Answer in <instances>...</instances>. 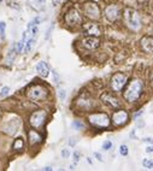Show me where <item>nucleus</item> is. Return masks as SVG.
<instances>
[{
  "label": "nucleus",
  "mask_w": 153,
  "mask_h": 171,
  "mask_svg": "<svg viewBox=\"0 0 153 171\" xmlns=\"http://www.w3.org/2000/svg\"><path fill=\"white\" fill-rule=\"evenodd\" d=\"M144 90V83L142 81L135 79V80H133L129 82L128 87L125 88L124 93H123V97L129 103H134V101H136L140 95H141V93Z\"/></svg>",
  "instance_id": "obj_1"
},
{
  "label": "nucleus",
  "mask_w": 153,
  "mask_h": 171,
  "mask_svg": "<svg viewBox=\"0 0 153 171\" xmlns=\"http://www.w3.org/2000/svg\"><path fill=\"white\" fill-rule=\"evenodd\" d=\"M124 21L127 23V25L131 29V30H139L141 28V18L139 16V13L131 9V7H127L124 10Z\"/></svg>",
  "instance_id": "obj_2"
},
{
  "label": "nucleus",
  "mask_w": 153,
  "mask_h": 171,
  "mask_svg": "<svg viewBox=\"0 0 153 171\" xmlns=\"http://www.w3.org/2000/svg\"><path fill=\"white\" fill-rule=\"evenodd\" d=\"M27 97L33 101L45 100L48 97V90H47V88H45L41 84H34L28 89Z\"/></svg>",
  "instance_id": "obj_3"
},
{
  "label": "nucleus",
  "mask_w": 153,
  "mask_h": 171,
  "mask_svg": "<svg viewBox=\"0 0 153 171\" xmlns=\"http://www.w3.org/2000/svg\"><path fill=\"white\" fill-rule=\"evenodd\" d=\"M88 121L89 123L95 127V128H100V129H104V128H107L110 125V117L104 112H95V113H92V115L88 116Z\"/></svg>",
  "instance_id": "obj_4"
},
{
  "label": "nucleus",
  "mask_w": 153,
  "mask_h": 171,
  "mask_svg": "<svg viewBox=\"0 0 153 171\" xmlns=\"http://www.w3.org/2000/svg\"><path fill=\"white\" fill-rule=\"evenodd\" d=\"M47 121V112L44 110H37L34 111L31 115L29 116V124L34 129H40L45 125Z\"/></svg>",
  "instance_id": "obj_5"
},
{
  "label": "nucleus",
  "mask_w": 153,
  "mask_h": 171,
  "mask_svg": "<svg viewBox=\"0 0 153 171\" xmlns=\"http://www.w3.org/2000/svg\"><path fill=\"white\" fill-rule=\"evenodd\" d=\"M82 11L88 18H90V20H93V21H97L100 18V9H99L98 4L94 3V1L85 3L83 6H82Z\"/></svg>",
  "instance_id": "obj_6"
},
{
  "label": "nucleus",
  "mask_w": 153,
  "mask_h": 171,
  "mask_svg": "<svg viewBox=\"0 0 153 171\" xmlns=\"http://www.w3.org/2000/svg\"><path fill=\"white\" fill-rule=\"evenodd\" d=\"M64 22L66 23V25H69L71 28L80 25L82 23V16H81L80 11L77 9H70L64 16Z\"/></svg>",
  "instance_id": "obj_7"
},
{
  "label": "nucleus",
  "mask_w": 153,
  "mask_h": 171,
  "mask_svg": "<svg viewBox=\"0 0 153 171\" xmlns=\"http://www.w3.org/2000/svg\"><path fill=\"white\" fill-rule=\"evenodd\" d=\"M127 76L122 72H117L114 73L112 77H111V88L114 92H121L123 89V87L127 83Z\"/></svg>",
  "instance_id": "obj_8"
},
{
  "label": "nucleus",
  "mask_w": 153,
  "mask_h": 171,
  "mask_svg": "<svg viewBox=\"0 0 153 171\" xmlns=\"http://www.w3.org/2000/svg\"><path fill=\"white\" fill-rule=\"evenodd\" d=\"M100 100L107 105L109 107L111 108H119L121 107V101L119 99L116 97V95H113L112 93H109V92H105L103 93L101 95H100Z\"/></svg>",
  "instance_id": "obj_9"
},
{
  "label": "nucleus",
  "mask_w": 153,
  "mask_h": 171,
  "mask_svg": "<svg viewBox=\"0 0 153 171\" xmlns=\"http://www.w3.org/2000/svg\"><path fill=\"white\" fill-rule=\"evenodd\" d=\"M82 30L88 36H100L101 35V28L98 23L95 22H87L82 24Z\"/></svg>",
  "instance_id": "obj_10"
},
{
  "label": "nucleus",
  "mask_w": 153,
  "mask_h": 171,
  "mask_svg": "<svg viewBox=\"0 0 153 171\" xmlns=\"http://www.w3.org/2000/svg\"><path fill=\"white\" fill-rule=\"evenodd\" d=\"M105 17L110 22H116L121 17V9L118 5H109L105 9Z\"/></svg>",
  "instance_id": "obj_11"
},
{
  "label": "nucleus",
  "mask_w": 153,
  "mask_h": 171,
  "mask_svg": "<svg viewBox=\"0 0 153 171\" xmlns=\"http://www.w3.org/2000/svg\"><path fill=\"white\" fill-rule=\"evenodd\" d=\"M129 119V115L128 112L124 111V110H118L113 113L112 116V122L116 127H121V125H124Z\"/></svg>",
  "instance_id": "obj_12"
},
{
  "label": "nucleus",
  "mask_w": 153,
  "mask_h": 171,
  "mask_svg": "<svg viewBox=\"0 0 153 171\" xmlns=\"http://www.w3.org/2000/svg\"><path fill=\"white\" fill-rule=\"evenodd\" d=\"M20 124H21V122L18 121L17 118L10 119L9 122H6V123L3 125V131H4V132H6L7 135L12 136V135H15L16 132H17L18 128H20Z\"/></svg>",
  "instance_id": "obj_13"
},
{
  "label": "nucleus",
  "mask_w": 153,
  "mask_h": 171,
  "mask_svg": "<svg viewBox=\"0 0 153 171\" xmlns=\"http://www.w3.org/2000/svg\"><path fill=\"white\" fill-rule=\"evenodd\" d=\"M82 46L87 49H97L100 46V40L97 36H87L82 40Z\"/></svg>",
  "instance_id": "obj_14"
},
{
  "label": "nucleus",
  "mask_w": 153,
  "mask_h": 171,
  "mask_svg": "<svg viewBox=\"0 0 153 171\" xmlns=\"http://www.w3.org/2000/svg\"><path fill=\"white\" fill-rule=\"evenodd\" d=\"M76 105L79 108H81L82 111H89L93 108V100L90 98H87L85 95H81L77 100H76Z\"/></svg>",
  "instance_id": "obj_15"
},
{
  "label": "nucleus",
  "mask_w": 153,
  "mask_h": 171,
  "mask_svg": "<svg viewBox=\"0 0 153 171\" xmlns=\"http://www.w3.org/2000/svg\"><path fill=\"white\" fill-rule=\"evenodd\" d=\"M28 140H29V145H30V146H35V145L41 143L42 136H41L35 129H30V130L28 131Z\"/></svg>",
  "instance_id": "obj_16"
},
{
  "label": "nucleus",
  "mask_w": 153,
  "mask_h": 171,
  "mask_svg": "<svg viewBox=\"0 0 153 171\" xmlns=\"http://www.w3.org/2000/svg\"><path fill=\"white\" fill-rule=\"evenodd\" d=\"M140 45H141V48L147 52V53H152L153 52V37L152 36H145L141 39L140 41Z\"/></svg>",
  "instance_id": "obj_17"
},
{
  "label": "nucleus",
  "mask_w": 153,
  "mask_h": 171,
  "mask_svg": "<svg viewBox=\"0 0 153 171\" xmlns=\"http://www.w3.org/2000/svg\"><path fill=\"white\" fill-rule=\"evenodd\" d=\"M35 69H36V72L39 73V76H41V77H47V76L50 75V71H51L48 64L45 63V62H39L36 64Z\"/></svg>",
  "instance_id": "obj_18"
},
{
  "label": "nucleus",
  "mask_w": 153,
  "mask_h": 171,
  "mask_svg": "<svg viewBox=\"0 0 153 171\" xmlns=\"http://www.w3.org/2000/svg\"><path fill=\"white\" fill-rule=\"evenodd\" d=\"M23 148H24V140H23V138H21V136L20 138H16L15 141H13V143H12V149L15 152H22Z\"/></svg>",
  "instance_id": "obj_19"
},
{
  "label": "nucleus",
  "mask_w": 153,
  "mask_h": 171,
  "mask_svg": "<svg viewBox=\"0 0 153 171\" xmlns=\"http://www.w3.org/2000/svg\"><path fill=\"white\" fill-rule=\"evenodd\" d=\"M34 45H35V37L30 36V39H28L27 42H26V53H30Z\"/></svg>",
  "instance_id": "obj_20"
},
{
  "label": "nucleus",
  "mask_w": 153,
  "mask_h": 171,
  "mask_svg": "<svg viewBox=\"0 0 153 171\" xmlns=\"http://www.w3.org/2000/svg\"><path fill=\"white\" fill-rule=\"evenodd\" d=\"M42 21H44V18H42V17H35V18H33V20L29 22V24H28V29H29V28H31L33 25H37V24H40Z\"/></svg>",
  "instance_id": "obj_21"
},
{
  "label": "nucleus",
  "mask_w": 153,
  "mask_h": 171,
  "mask_svg": "<svg viewBox=\"0 0 153 171\" xmlns=\"http://www.w3.org/2000/svg\"><path fill=\"white\" fill-rule=\"evenodd\" d=\"M10 92H11V88H10V87H7V86L3 87L1 90H0V98H5V97H7L9 94H10Z\"/></svg>",
  "instance_id": "obj_22"
},
{
  "label": "nucleus",
  "mask_w": 153,
  "mask_h": 171,
  "mask_svg": "<svg viewBox=\"0 0 153 171\" xmlns=\"http://www.w3.org/2000/svg\"><path fill=\"white\" fill-rule=\"evenodd\" d=\"M72 127H74L75 129H77V130H82V129H85V124H83L80 119L74 121V122H72Z\"/></svg>",
  "instance_id": "obj_23"
},
{
  "label": "nucleus",
  "mask_w": 153,
  "mask_h": 171,
  "mask_svg": "<svg viewBox=\"0 0 153 171\" xmlns=\"http://www.w3.org/2000/svg\"><path fill=\"white\" fill-rule=\"evenodd\" d=\"M119 153H121V156H123V157H127V156L129 154V148H128L127 145H122V146L119 147Z\"/></svg>",
  "instance_id": "obj_24"
},
{
  "label": "nucleus",
  "mask_w": 153,
  "mask_h": 171,
  "mask_svg": "<svg viewBox=\"0 0 153 171\" xmlns=\"http://www.w3.org/2000/svg\"><path fill=\"white\" fill-rule=\"evenodd\" d=\"M142 165L148 170H153V160H151V159H144Z\"/></svg>",
  "instance_id": "obj_25"
},
{
  "label": "nucleus",
  "mask_w": 153,
  "mask_h": 171,
  "mask_svg": "<svg viewBox=\"0 0 153 171\" xmlns=\"http://www.w3.org/2000/svg\"><path fill=\"white\" fill-rule=\"evenodd\" d=\"M28 31H30L31 37H35V39H36L37 34H39V28H37V25H33L31 28H29V29H28Z\"/></svg>",
  "instance_id": "obj_26"
},
{
  "label": "nucleus",
  "mask_w": 153,
  "mask_h": 171,
  "mask_svg": "<svg viewBox=\"0 0 153 171\" xmlns=\"http://www.w3.org/2000/svg\"><path fill=\"white\" fill-rule=\"evenodd\" d=\"M5 31H6V23L0 22V37H5Z\"/></svg>",
  "instance_id": "obj_27"
},
{
  "label": "nucleus",
  "mask_w": 153,
  "mask_h": 171,
  "mask_svg": "<svg viewBox=\"0 0 153 171\" xmlns=\"http://www.w3.org/2000/svg\"><path fill=\"white\" fill-rule=\"evenodd\" d=\"M112 146H113L112 141L106 140V141H104V143H103V149H104V151H110V149L112 148Z\"/></svg>",
  "instance_id": "obj_28"
},
{
  "label": "nucleus",
  "mask_w": 153,
  "mask_h": 171,
  "mask_svg": "<svg viewBox=\"0 0 153 171\" xmlns=\"http://www.w3.org/2000/svg\"><path fill=\"white\" fill-rule=\"evenodd\" d=\"M51 72H52V75H53V80H54V82H55V83H59V82H60V76L58 75V72H57L54 69H52Z\"/></svg>",
  "instance_id": "obj_29"
},
{
  "label": "nucleus",
  "mask_w": 153,
  "mask_h": 171,
  "mask_svg": "<svg viewBox=\"0 0 153 171\" xmlns=\"http://www.w3.org/2000/svg\"><path fill=\"white\" fill-rule=\"evenodd\" d=\"M58 97H59V99L62 100V101H64L65 100V97H66V92H65V89H59L58 90Z\"/></svg>",
  "instance_id": "obj_30"
},
{
  "label": "nucleus",
  "mask_w": 153,
  "mask_h": 171,
  "mask_svg": "<svg viewBox=\"0 0 153 171\" xmlns=\"http://www.w3.org/2000/svg\"><path fill=\"white\" fill-rule=\"evenodd\" d=\"M62 157H63L64 159H66V158L70 157V151H69L68 148H64V149L62 151Z\"/></svg>",
  "instance_id": "obj_31"
},
{
  "label": "nucleus",
  "mask_w": 153,
  "mask_h": 171,
  "mask_svg": "<svg viewBox=\"0 0 153 171\" xmlns=\"http://www.w3.org/2000/svg\"><path fill=\"white\" fill-rule=\"evenodd\" d=\"M80 156H81V154L79 153V152H77V151H76V152H75V153H74V162H75V164L80 162Z\"/></svg>",
  "instance_id": "obj_32"
},
{
  "label": "nucleus",
  "mask_w": 153,
  "mask_h": 171,
  "mask_svg": "<svg viewBox=\"0 0 153 171\" xmlns=\"http://www.w3.org/2000/svg\"><path fill=\"white\" fill-rule=\"evenodd\" d=\"M76 142H77V139H76V138H70V139H69V145H70V147H74V146L76 145Z\"/></svg>",
  "instance_id": "obj_33"
},
{
  "label": "nucleus",
  "mask_w": 153,
  "mask_h": 171,
  "mask_svg": "<svg viewBox=\"0 0 153 171\" xmlns=\"http://www.w3.org/2000/svg\"><path fill=\"white\" fill-rule=\"evenodd\" d=\"M94 156H95V158H97L99 162H104V159H103V156H101L100 153H98V152H95V153H94Z\"/></svg>",
  "instance_id": "obj_34"
},
{
  "label": "nucleus",
  "mask_w": 153,
  "mask_h": 171,
  "mask_svg": "<svg viewBox=\"0 0 153 171\" xmlns=\"http://www.w3.org/2000/svg\"><path fill=\"white\" fill-rule=\"evenodd\" d=\"M146 152H147V153H153V146H148L146 148Z\"/></svg>",
  "instance_id": "obj_35"
},
{
  "label": "nucleus",
  "mask_w": 153,
  "mask_h": 171,
  "mask_svg": "<svg viewBox=\"0 0 153 171\" xmlns=\"http://www.w3.org/2000/svg\"><path fill=\"white\" fill-rule=\"evenodd\" d=\"M142 141H145V142H149V143L153 145V139H152V138H146V139H144Z\"/></svg>",
  "instance_id": "obj_36"
},
{
  "label": "nucleus",
  "mask_w": 153,
  "mask_h": 171,
  "mask_svg": "<svg viewBox=\"0 0 153 171\" xmlns=\"http://www.w3.org/2000/svg\"><path fill=\"white\" fill-rule=\"evenodd\" d=\"M34 1H37L39 4H41V5H44L45 3H46V0H34Z\"/></svg>",
  "instance_id": "obj_37"
},
{
  "label": "nucleus",
  "mask_w": 153,
  "mask_h": 171,
  "mask_svg": "<svg viewBox=\"0 0 153 171\" xmlns=\"http://www.w3.org/2000/svg\"><path fill=\"white\" fill-rule=\"evenodd\" d=\"M136 123H138V125H139V127H144V124H145L142 121H139V119H138V122H136Z\"/></svg>",
  "instance_id": "obj_38"
},
{
  "label": "nucleus",
  "mask_w": 153,
  "mask_h": 171,
  "mask_svg": "<svg viewBox=\"0 0 153 171\" xmlns=\"http://www.w3.org/2000/svg\"><path fill=\"white\" fill-rule=\"evenodd\" d=\"M52 3H53V6H57L59 3V0H52Z\"/></svg>",
  "instance_id": "obj_39"
},
{
  "label": "nucleus",
  "mask_w": 153,
  "mask_h": 171,
  "mask_svg": "<svg viewBox=\"0 0 153 171\" xmlns=\"http://www.w3.org/2000/svg\"><path fill=\"white\" fill-rule=\"evenodd\" d=\"M44 170L45 171H50V170H52V167L51 166H46V167H44Z\"/></svg>",
  "instance_id": "obj_40"
},
{
  "label": "nucleus",
  "mask_w": 153,
  "mask_h": 171,
  "mask_svg": "<svg viewBox=\"0 0 153 171\" xmlns=\"http://www.w3.org/2000/svg\"><path fill=\"white\" fill-rule=\"evenodd\" d=\"M87 162H88L89 164H92V159H90V158H87Z\"/></svg>",
  "instance_id": "obj_41"
}]
</instances>
